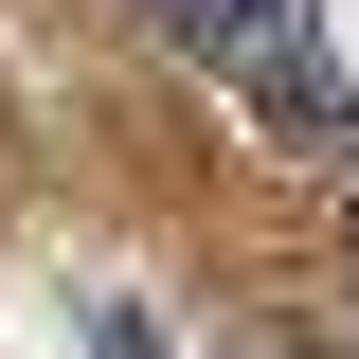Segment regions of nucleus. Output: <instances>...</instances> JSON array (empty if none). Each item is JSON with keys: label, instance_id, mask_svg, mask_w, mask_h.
Returning <instances> with one entry per match:
<instances>
[{"label": "nucleus", "instance_id": "obj_1", "mask_svg": "<svg viewBox=\"0 0 359 359\" xmlns=\"http://www.w3.org/2000/svg\"><path fill=\"white\" fill-rule=\"evenodd\" d=\"M144 36L198 54V72H233L269 144H306V162H341V180H359V90H341V54H323L306 0H144Z\"/></svg>", "mask_w": 359, "mask_h": 359}, {"label": "nucleus", "instance_id": "obj_2", "mask_svg": "<svg viewBox=\"0 0 359 359\" xmlns=\"http://www.w3.org/2000/svg\"><path fill=\"white\" fill-rule=\"evenodd\" d=\"M341 233H359V180H341Z\"/></svg>", "mask_w": 359, "mask_h": 359}]
</instances>
